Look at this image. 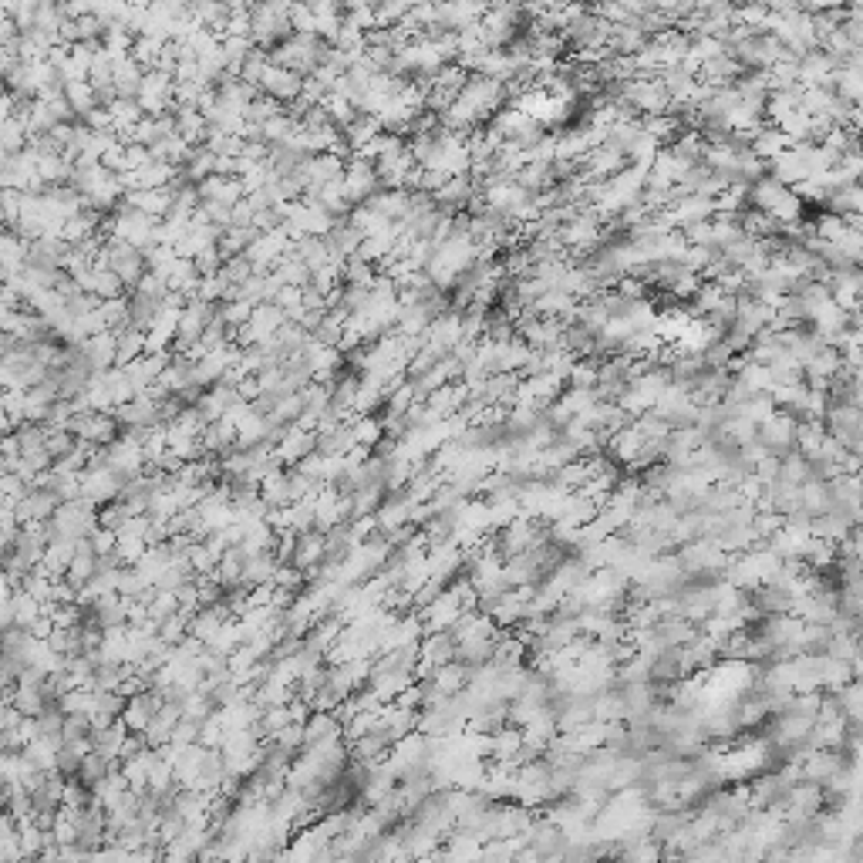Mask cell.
I'll return each mask as SVG.
<instances>
[{
	"label": "cell",
	"instance_id": "obj_1",
	"mask_svg": "<svg viewBox=\"0 0 863 863\" xmlns=\"http://www.w3.org/2000/svg\"><path fill=\"white\" fill-rule=\"evenodd\" d=\"M513 799L527 809L546 806V803L557 799V793H554V776H550V763H546V759H533V763L516 769Z\"/></svg>",
	"mask_w": 863,
	"mask_h": 863
},
{
	"label": "cell",
	"instance_id": "obj_2",
	"mask_svg": "<svg viewBox=\"0 0 863 863\" xmlns=\"http://www.w3.org/2000/svg\"><path fill=\"white\" fill-rule=\"evenodd\" d=\"M523 847H529L540 860H557L563 847H567V833L560 830L554 820H533L529 830L523 833Z\"/></svg>",
	"mask_w": 863,
	"mask_h": 863
},
{
	"label": "cell",
	"instance_id": "obj_3",
	"mask_svg": "<svg viewBox=\"0 0 863 863\" xmlns=\"http://www.w3.org/2000/svg\"><path fill=\"white\" fill-rule=\"evenodd\" d=\"M826 809V796L813 782H796L786 796V816H820Z\"/></svg>",
	"mask_w": 863,
	"mask_h": 863
},
{
	"label": "cell",
	"instance_id": "obj_4",
	"mask_svg": "<svg viewBox=\"0 0 863 863\" xmlns=\"http://www.w3.org/2000/svg\"><path fill=\"white\" fill-rule=\"evenodd\" d=\"M432 684L442 692L446 698L459 695L462 688L469 684V678H473V668H466V665H459V661H449V665H442V668H435L429 675Z\"/></svg>",
	"mask_w": 863,
	"mask_h": 863
},
{
	"label": "cell",
	"instance_id": "obj_5",
	"mask_svg": "<svg viewBox=\"0 0 863 863\" xmlns=\"http://www.w3.org/2000/svg\"><path fill=\"white\" fill-rule=\"evenodd\" d=\"M519 749H523V736H519V728L506 725V728H500V732H493V736H489L486 763H513V755Z\"/></svg>",
	"mask_w": 863,
	"mask_h": 863
},
{
	"label": "cell",
	"instance_id": "obj_6",
	"mask_svg": "<svg viewBox=\"0 0 863 863\" xmlns=\"http://www.w3.org/2000/svg\"><path fill=\"white\" fill-rule=\"evenodd\" d=\"M665 860V847H658L655 840H638V843H621L617 863H661Z\"/></svg>",
	"mask_w": 863,
	"mask_h": 863
}]
</instances>
